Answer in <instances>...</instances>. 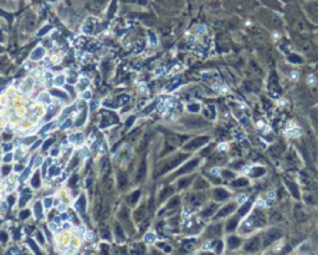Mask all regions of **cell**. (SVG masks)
<instances>
[{"label":"cell","instance_id":"obj_43","mask_svg":"<svg viewBox=\"0 0 318 255\" xmlns=\"http://www.w3.org/2000/svg\"><path fill=\"white\" fill-rule=\"evenodd\" d=\"M32 75H34V76H36V77H39V76L41 75V74H40V70H36V71H34V72H32Z\"/></svg>","mask_w":318,"mask_h":255},{"label":"cell","instance_id":"obj_8","mask_svg":"<svg viewBox=\"0 0 318 255\" xmlns=\"http://www.w3.org/2000/svg\"><path fill=\"white\" fill-rule=\"evenodd\" d=\"M256 2H257L261 6H265V8L276 10V11H278V12H282V11H283V6H285V5L280 2V0H256Z\"/></svg>","mask_w":318,"mask_h":255},{"label":"cell","instance_id":"obj_48","mask_svg":"<svg viewBox=\"0 0 318 255\" xmlns=\"http://www.w3.org/2000/svg\"><path fill=\"white\" fill-rule=\"evenodd\" d=\"M63 228H65V229H70V224H65Z\"/></svg>","mask_w":318,"mask_h":255},{"label":"cell","instance_id":"obj_41","mask_svg":"<svg viewBox=\"0 0 318 255\" xmlns=\"http://www.w3.org/2000/svg\"><path fill=\"white\" fill-rule=\"evenodd\" d=\"M50 127H51V125H47V126H45V127H44V128L41 129V133H44V132H46V131H47V129H49Z\"/></svg>","mask_w":318,"mask_h":255},{"label":"cell","instance_id":"obj_46","mask_svg":"<svg viewBox=\"0 0 318 255\" xmlns=\"http://www.w3.org/2000/svg\"><path fill=\"white\" fill-rule=\"evenodd\" d=\"M21 169H22V166H16V167H15V171H18V172L21 171Z\"/></svg>","mask_w":318,"mask_h":255},{"label":"cell","instance_id":"obj_9","mask_svg":"<svg viewBox=\"0 0 318 255\" xmlns=\"http://www.w3.org/2000/svg\"><path fill=\"white\" fill-rule=\"evenodd\" d=\"M293 214H295V218L297 222H304L307 218H308V213L307 210L304 209L302 205L299 204H296L295 205V209H293Z\"/></svg>","mask_w":318,"mask_h":255},{"label":"cell","instance_id":"obj_13","mask_svg":"<svg viewBox=\"0 0 318 255\" xmlns=\"http://www.w3.org/2000/svg\"><path fill=\"white\" fill-rule=\"evenodd\" d=\"M44 55H45V50L42 47H36L30 57H31V60H40V59L44 57Z\"/></svg>","mask_w":318,"mask_h":255},{"label":"cell","instance_id":"obj_29","mask_svg":"<svg viewBox=\"0 0 318 255\" xmlns=\"http://www.w3.org/2000/svg\"><path fill=\"white\" fill-rule=\"evenodd\" d=\"M35 207H36V217H37V218H41V208H40V204L37 203Z\"/></svg>","mask_w":318,"mask_h":255},{"label":"cell","instance_id":"obj_45","mask_svg":"<svg viewBox=\"0 0 318 255\" xmlns=\"http://www.w3.org/2000/svg\"><path fill=\"white\" fill-rule=\"evenodd\" d=\"M59 210H61V212H62V210H66V205H65V204H61V205L59 207Z\"/></svg>","mask_w":318,"mask_h":255},{"label":"cell","instance_id":"obj_10","mask_svg":"<svg viewBox=\"0 0 318 255\" xmlns=\"http://www.w3.org/2000/svg\"><path fill=\"white\" fill-rule=\"evenodd\" d=\"M308 117H310V121H311V127L313 128L316 135L318 136V109L311 110Z\"/></svg>","mask_w":318,"mask_h":255},{"label":"cell","instance_id":"obj_44","mask_svg":"<svg viewBox=\"0 0 318 255\" xmlns=\"http://www.w3.org/2000/svg\"><path fill=\"white\" fill-rule=\"evenodd\" d=\"M6 208H8L6 203H3V204H2V207H0V209H2V210H6Z\"/></svg>","mask_w":318,"mask_h":255},{"label":"cell","instance_id":"obj_47","mask_svg":"<svg viewBox=\"0 0 318 255\" xmlns=\"http://www.w3.org/2000/svg\"><path fill=\"white\" fill-rule=\"evenodd\" d=\"M40 143H41V141H37V143H35V144H34V148H36V147H39V146H40Z\"/></svg>","mask_w":318,"mask_h":255},{"label":"cell","instance_id":"obj_16","mask_svg":"<svg viewBox=\"0 0 318 255\" xmlns=\"http://www.w3.org/2000/svg\"><path fill=\"white\" fill-rule=\"evenodd\" d=\"M318 82V78H317V76L316 75H313V74H311V75H308V77H307V85L310 86V87H313V86H316V84Z\"/></svg>","mask_w":318,"mask_h":255},{"label":"cell","instance_id":"obj_35","mask_svg":"<svg viewBox=\"0 0 318 255\" xmlns=\"http://www.w3.org/2000/svg\"><path fill=\"white\" fill-rule=\"evenodd\" d=\"M155 74H157V76H162V75H164L163 69H157V70H155Z\"/></svg>","mask_w":318,"mask_h":255},{"label":"cell","instance_id":"obj_30","mask_svg":"<svg viewBox=\"0 0 318 255\" xmlns=\"http://www.w3.org/2000/svg\"><path fill=\"white\" fill-rule=\"evenodd\" d=\"M280 2H281L283 5H287V4H291V3H296V2H299V0H280Z\"/></svg>","mask_w":318,"mask_h":255},{"label":"cell","instance_id":"obj_26","mask_svg":"<svg viewBox=\"0 0 318 255\" xmlns=\"http://www.w3.org/2000/svg\"><path fill=\"white\" fill-rule=\"evenodd\" d=\"M57 225H59V224H56V223H51V224H50V229H51V230H54L55 233H59V228H57Z\"/></svg>","mask_w":318,"mask_h":255},{"label":"cell","instance_id":"obj_5","mask_svg":"<svg viewBox=\"0 0 318 255\" xmlns=\"http://www.w3.org/2000/svg\"><path fill=\"white\" fill-rule=\"evenodd\" d=\"M301 6L307 19L314 26H318V0H302Z\"/></svg>","mask_w":318,"mask_h":255},{"label":"cell","instance_id":"obj_12","mask_svg":"<svg viewBox=\"0 0 318 255\" xmlns=\"http://www.w3.org/2000/svg\"><path fill=\"white\" fill-rule=\"evenodd\" d=\"M32 86H34V80L31 77H29V78H26V81H24V84L21 85L20 90L22 92H29V91H31Z\"/></svg>","mask_w":318,"mask_h":255},{"label":"cell","instance_id":"obj_18","mask_svg":"<svg viewBox=\"0 0 318 255\" xmlns=\"http://www.w3.org/2000/svg\"><path fill=\"white\" fill-rule=\"evenodd\" d=\"M25 153H26V151H25L24 148H18V151H16V153H15V156H14V159H15V160H19L22 156H25Z\"/></svg>","mask_w":318,"mask_h":255},{"label":"cell","instance_id":"obj_22","mask_svg":"<svg viewBox=\"0 0 318 255\" xmlns=\"http://www.w3.org/2000/svg\"><path fill=\"white\" fill-rule=\"evenodd\" d=\"M80 154H81L82 157H85V158H86V157H88V154H90V151H88V148H87V147H83V148H82L81 151H80Z\"/></svg>","mask_w":318,"mask_h":255},{"label":"cell","instance_id":"obj_20","mask_svg":"<svg viewBox=\"0 0 318 255\" xmlns=\"http://www.w3.org/2000/svg\"><path fill=\"white\" fill-rule=\"evenodd\" d=\"M60 174V168L59 167H51L50 168V176L51 177H56Z\"/></svg>","mask_w":318,"mask_h":255},{"label":"cell","instance_id":"obj_24","mask_svg":"<svg viewBox=\"0 0 318 255\" xmlns=\"http://www.w3.org/2000/svg\"><path fill=\"white\" fill-rule=\"evenodd\" d=\"M41 163H42V157H40V156L36 157V159H35V164H34V166H35V167H40V166H41Z\"/></svg>","mask_w":318,"mask_h":255},{"label":"cell","instance_id":"obj_3","mask_svg":"<svg viewBox=\"0 0 318 255\" xmlns=\"http://www.w3.org/2000/svg\"><path fill=\"white\" fill-rule=\"evenodd\" d=\"M289 37L299 55L304 56L310 61L318 59V43L317 39H314L312 35L289 33Z\"/></svg>","mask_w":318,"mask_h":255},{"label":"cell","instance_id":"obj_14","mask_svg":"<svg viewBox=\"0 0 318 255\" xmlns=\"http://www.w3.org/2000/svg\"><path fill=\"white\" fill-rule=\"evenodd\" d=\"M69 141L72 143H82L83 142V135L82 133H77V135H71L69 137Z\"/></svg>","mask_w":318,"mask_h":255},{"label":"cell","instance_id":"obj_28","mask_svg":"<svg viewBox=\"0 0 318 255\" xmlns=\"http://www.w3.org/2000/svg\"><path fill=\"white\" fill-rule=\"evenodd\" d=\"M51 202H52V199H51V198H46V199L44 200V205H45V208H50V207H51Z\"/></svg>","mask_w":318,"mask_h":255},{"label":"cell","instance_id":"obj_2","mask_svg":"<svg viewBox=\"0 0 318 255\" xmlns=\"http://www.w3.org/2000/svg\"><path fill=\"white\" fill-rule=\"evenodd\" d=\"M282 12H278L276 10L265 8V6H257L255 10V15L257 21L265 26L267 30H271L272 33H283L286 29V24Z\"/></svg>","mask_w":318,"mask_h":255},{"label":"cell","instance_id":"obj_49","mask_svg":"<svg viewBox=\"0 0 318 255\" xmlns=\"http://www.w3.org/2000/svg\"><path fill=\"white\" fill-rule=\"evenodd\" d=\"M316 39H317V43H318V31L316 33Z\"/></svg>","mask_w":318,"mask_h":255},{"label":"cell","instance_id":"obj_1","mask_svg":"<svg viewBox=\"0 0 318 255\" xmlns=\"http://www.w3.org/2000/svg\"><path fill=\"white\" fill-rule=\"evenodd\" d=\"M282 15H283L286 29L288 30V33L312 35L316 30V26L307 19L306 14H304V11L298 2L285 5Z\"/></svg>","mask_w":318,"mask_h":255},{"label":"cell","instance_id":"obj_32","mask_svg":"<svg viewBox=\"0 0 318 255\" xmlns=\"http://www.w3.org/2000/svg\"><path fill=\"white\" fill-rule=\"evenodd\" d=\"M11 144L10 143H8V144H4V147H3V150H4V152H9L10 150H11Z\"/></svg>","mask_w":318,"mask_h":255},{"label":"cell","instance_id":"obj_6","mask_svg":"<svg viewBox=\"0 0 318 255\" xmlns=\"http://www.w3.org/2000/svg\"><path fill=\"white\" fill-rule=\"evenodd\" d=\"M259 3L256 0H232L234 9L238 12H245V11H255Z\"/></svg>","mask_w":318,"mask_h":255},{"label":"cell","instance_id":"obj_17","mask_svg":"<svg viewBox=\"0 0 318 255\" xmlns=\"http://www.w3.org/2000/svg\"><path fill=\"white\" fill-rule=\"evenodd\" d=\"M155 239H157V236H155V234L154 233H147L144 235V241L145 243H153V241H155Z\"/></svg>","mask_w":318,"mask_h":255},{"label":"cell","instance_id":"obj_11","mask_svg":"<svg viewBox=\"0 0 318 255\" xmlns=\"http://www.w3.org/2000/svg\"><path fill=\"white\" fill-rule=\"evenodd\" d=\"M95 25H96V19L93 18H88L86 20V22L83 24V28H82V31L86 33V34H92L95 30Z\"/></svg>","mask_w":318,"mask_h":255},{"label":"cell","instance_id":"obj_37","mask_svg":"<svg viewBox=\"0 0 318 255\" xmlns=\"http://www.w3.org/2000/svg\"><path fill=\"white\" fill-rule=\"evenodd\" d=\"M18 253H19V251H18L16 248H12V249L9 250V254H18Z\"/></svg>","mask_w":318,"mask_h":255},{"label":"cell","instance_id":"obj_15","mask_svg":"<svg viewBox=\"0 0 318 255\" xmlns=\"http://www.w3.org/2000/svg\"><path fill=\"white\" fill-rule=\"evenodd\" d=\"M37 101H39V102H42V103H46V105H49V103L51 102V97H50V95H49V93H46V92H42V93H40V96L37 97Z\"/></svg>","mask_w":318,"mask_h":255},{"label":"cell","instance_id":"obj_19","mask_svg":"<svg viewBox=\"0 0 318 255\" xmlns=\"http://www.w3.org/2000/svg\"><path fill=\"white\" fill-rule=\"evenodd\" d=\"M63 82H65V76L63 75H60V76H57L55 78V85L56 86H62Z\"/></svg>","mask_w":318,"mask_h":255},{"label":"cell","instance_id":"obj_4","mask_svg":"<svg viewBox=\"0 0 318 255\" xmlns=\"http://www.w3.org/2000/svg\"><path fill=\"white\" fill-rule=\"evenodd\" d=\"M265 224H266V218H265V214L256 209L252 210V213L250 214V217H247L245 219V222H242L240 224V226H237V232L240 234H247V233H252L256 229H260L262 228Z\"/></svg>","mask_w":318,"mask_h":255},{"label":"cell","instance_id":"obj_25","mask_svg":"<svg viewBox=\"0 0 318 255\" xmlns=\"http://www.w3.org/2000/svg\"><path fill=\"white\" fill-rule=\"evenodd\" d=\"M80 82H81V90H82L83 87H87V86H88V80H87V78H81V80H80Z\"/></svg>","mask_w":318,"mask_h":255},{"label":"cell","instance_id":"obj_33","mask_svg":"<svg viewBox=\"0 0 318 255\" xmlns=\"http://www.w3.org/2000/svg\"><path fill=\"white\" fill-rule=\"evenodd\" d=\"M71 125H72L71 119H67V121H66V123H63V125H62V128H69Z\"/></svg>","mask_w":318,"mask_h":255},{"label":"cell","instance_id":"obj_39","mask_svg":"<svg viewBox=\"0 0 318 255\" xmlns=\"http://www.w3.org/2000/svg\"><path fill=\"white\" fill-rule=\"evenodd\" d=\"M86 238L91 240L92 238H93V233H91V232H90V233H87V234H86Z\"/></svg>","mask_w":318,"mask_h":255},{"label":"cell","instance_id":"obj_34","mask_svg":"<svg viewBox=\"0 0 318 255\" xmlns=\"http://www.w3.org/2000/svg\"><path fill=\"white\" fill-rule=\"evenodd\" d=\"M205 30H206V29H205V26H203V25H200V26H199V28H198V31L200 33V34L205 33Z\"/></svg>","mask_w":318,"mask_h":255},{"label":"cell","instance_id":"obj_23","mask_svg":"<svg viewBox=\"0 0 318 255\" xmlns=\"http://www.w3.org/2000/svg\"><path fill=\"white\" fill-rule=\"evenodd\" d=\"M28 176H29V169H26V171H25V172L21 174V177H20V182H21V183H24V181H25L26 178H28Z\"/></svg>","mask_w":318,"mask_h":255},{"label":"cell","instance_id":"obj_27","mask_svg":"<svg viewBox=\"0 0 318 255\" xmlns=\"http://www.w3.org/2000/svg\"><path fill=\"white\" fill-rule=\"evenodd\" d=\"M81 96H82V98H86V100H88V98H91V96H92V95H91V92H90V91H83Z\"/></svg>","mask_w":318,"mask_h":255},{"label":"cell","instance_id":"obj_38","mask_svg":"<svg viewBox=\"0 0 318 255\" xmlns=\"http://www.w3.org/2000/svg\"><path fill=\"white\" fill-rule=\"evenodd\" d=\"M59 154V150H52V152H51V156L52 157H56Z\"/></svg>","mask_w":318,"mask_h":255},{"label":"cell","instance_id":"obj_51","mask_svg":"<svg viewBox=\"0 0 318 255\" xmlns=\"http://www.w3.org/2000/svg\"><path fill=\"white\" fill-rule=\"evenodd\" d=\"M317 163H318V158H317Z\"/></svg>","mask_w":318,"mask_h":255},{"label":"cell","instance_id":"obj_31","mask_svg":"<svg viewBox=\"0 0 318 255\" xmlns=\"http://www.w3.org/2000/svg\"><path fill=\"white\" fill-rule=\"evenodd\" d=\"M11 159H12V154L9 153V154H6V156L4 157V162H5V163H9Z\"/></svg>","mask_w":318,"mask_h":255},{"label":"cell","instance_id":"obj_36","mask_svg":"<svg viewBox=\"0 0 318 255\" xmlns=\"http://www.w3.org/2000/svg\"><path fill=\"white\" fill-rule=\"evenodd\" d=\"M139 91H140L142 93H147V92H148V88L145 87V86H142V87L139 88Z\"/></svg>","mask_w":318,"mask_h":255},{"label":"cell","instance_id":"obj_7","mask_svg":"<svg viewBox=\"0 0 318 255\" xmlns=\"http://www.w3.org/2000/svg\"><path fill=\"white\" fill-rule=\"evenodd\" d=\"M263 245V240H262V235H254L252 238H250L246 243L242 245V249L247 253H257L259 250H261V246Z\"/></svg>","mask_w":318,"mask_h":255},{"label":"cell","instance_id":"obj_40","mask_svg":"<svg viewBox=\"0 0 318 255\" xmlns=\"http://www.w3.org/2000/svg\"><path fill=\"white\" fill-rule=\"evenodd\" d=\"M54 223H56V224H60V223H61V217H56V218L54 219Z\"/></svg>","mask_w":318,"mask_h":255},{"label":"cell","instance_id":"obj_50","mask_svg":"<svg viewBox=\"0 0 318 255\" xmlns=\"http://www.w3.org/2000/svg\"><path fill=\"white\" fill-rule=\"evenodd\" d=\"M10 2H16V0H10Z\"/></svg>","mask_w":318,"mask_h":255},{"label":"cell","instance_id":"obj_42","mask_svg":"<svg viewBox=\"0 0 318 255\" xmlns=\"http://www.w3.org/2000/svg\"><path fill=\"white\" fill-rule=\"evenodd\" d=\"M78 230H80V233H86V228L85 226H80Z\"/></svg>","mask_w":318,"mask_h":255},{"label":"cell","instance_id":"obj_21","mask_svg":"<svg viewBox=\"0 0 318 255\" xmlns=\"http://www.w3.org/2000/svg\"><path fill=\"white\" fill-rule=\"evenodd\" d=\"M149 37H151V45L152 46H157V36L153 33H149Z\"/></svg>","mask_w":318,"mask_h":255}]
</instances>
